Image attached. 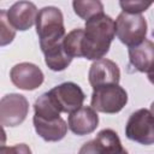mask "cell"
Here are the masks:
<instances>
[{"instance_id": "obj_9", "label": "cell", "mask_w": 154, "mask_h": 154, "mask_svg": "<svg viewBox=\"0 0 154 154\" xmlns=\"http://www.w3.org/2000/svg\"><path fill=\"white\" fill-rule=\"evenodd\" d=\"M88 79L93 89H97L105 85L119 84L120 70L113 60L103 58L91 64L88 73Z\"/></svg>"}, {"instance_id": "obj_4", "label": "cell", "mask_w": 154, "mask_h": 154, "mask_svg": "<svg viewBox=\"0 0 154 154\" xmlns=\"http://www.w3.org/2000/svg\"><path fill=\"white\" fill-rule=\"evenodd\" d=\"M90 102L96 112L114 114L120 112L128 103V93L119 84L100 87L93 89Z\"/></svg>"}, {"instance_id": "obj_16", "label": "cell", "mask_w": 154, "mask_h": 154, "mask_svg": "<svg viewBox=\"0 0 154 154\" xmlns=\"http://www.w3.org/2000/svg\"><path fill=\"white\" fill-rule=\"evenodd\" d=\"M72 7L75 13L85 22L99 13H103V5L101 1L97 0H75L72 2Z\"/></svg>"}, {"instance_id": "obj_8", "label": "cell", "mask_w": 154, "mask_h": 154, "mask_svg": "<svg viewBox=\"0 0 154 154\" xmlns=\"http://www.w3.org/2000/svg\"><path fill=\"white\" fill-rule=\"evenodd\" d=\"M10 78L13 85L22 90H35L45 79L42 70L32 63L16 64L10 71Z\"/></svg>"}, {"instance_id": "obj_20", "label": "cell", "mask_w": 154, "mask_h": 154, "mask_svg": "<svg viewBox=\"0 0 154 154\" xmlns=\"http://www.w3.org/2000/svg\"><path fill=\"white\" fill-rule=\"evenodd\" d=\"M0 154H32L31 149L25 143H18L13 146L2 144L0 148Z\"/></svg>"}, {"instance_id": "obj_6", "label": "cell", "mask_w": 154, "mask_h": 154, "mask_svg": "<svg viewBox=\"0 0 154 154\" xmlns=\"http://www.w3.org/2000/svg\"><path fill=\"white\" fill-rule=\"evenodd\" d=\"M61 113H72L83 106L85 94L73 82H64L47 91Z\"/></svg>"}, {"instance_id": "obj_1", "label": "cell", "mask_w": 154, "mask_h": 154, "mask_svg": "<svg viewBox=\"0 0 154 154\" xmlns=\"http://www.w3.org/2000/svg\"><path fill=\"white\" fill-rule=\"evenodd\" d=\"M116 36V22L105 12L85 22L82 40V58L100 60L108 53Z\"/></svg>"}, {"instance_id": "obj_18", "label": "cell", "mask_w": 154, "mask_h": 154, "mask_svg": "<svg viewBox=\"0 0 154 154\" xmlns=\"http://www.w3.org/2000/svg\"><path fill=\"white\" fill-rule=\"evenodd\" d=\"M16 36V29L7 19V11H0V46L4 47L13 41Z\"/></svg>"}, {"instance_id": "obj_2", "label": "cell", "mask_w": 154, "mask_h": 154, "mask_svg": "<svg viewBox=\"0 0 154 154\" xmlns=\"http://www.w3.org/2000/svg\"><path fill=\"white\" fill-rule=\"evenodd\" d=\"M36 34L42 53L63 45L65 34L64 16L55 6H46L38 11L36 18Z\"/></svg>"}, {"instance_id": "obj_5", "label": "cell", "mask_w": 154, "mask_h": 154, "mask_svg": "<svg viewBox=\"0 0 154 154\" xmlns=\"http://www.w3.org/2000/svg\"><path fill=\"white\" fill-rule=\"evenodd\" d=\"M125 135L140 144H154V116L152 112L146 108L135 111L126 122Z\"/></svg>"}, {"instance_id": "obj_21", "label": "cell", "mask_w": 154, "mask_h": 154, "mask_svg": "<svg viewBox=\"0 0 154 154\" xmlns=\"http://www.w3.org/2000/svg\"><path fill=\"white\" fill-rule=\"evenodd\" d=\"M78 154H97V153H96L95 141H94V140H91V141L85 142V143L79 148Z\"/></svg>"}, {"instance_id": "obj_13", "label": "cell", "mask_w": 154, "mask_h": 154, "mask_svg": "<svg viewBox=\"0 0 154 154\" xmlns=\"http://www.w3.org/2000/svg\"><path fill=\"white\" fill-rule=\"evenodd\" d=\"M36 134L47 142H57L65 137L67 132V123L60 117L57 119H41L32 118Z\"/></svg>"}, {"instance_id": "obj_11", "label": "cell", "mask_w": 154, "mask_h": 154, "mask_svg": "<svg viewBox=\"0 0 154 154\" xmlns=\"http://www.w3.org/2000/svg\"><path fill=\"white\" fill-rule=\"evenodd\" d=\"M67 125L77 136L89 135L95 131L99 125L97 112L90 106H82L79 109L69 114Z\"/></svg>"}, {"instance_id": "obj_7", "label": "cell", "mask_w": 154, "mask_h": 154, "mask_svg": "<svg viewBox=\"0 0 154 154\" xmlns=\"http://www.w3.org/2000/svg\"><path fill=\"white\" fill-rule=\"evenodd\" d=\"M29 112V101L22 94H6L0 100V124L6 126L20 125Z\"/></svg>"}, {"instance_id": "obj_10", "label": "cell", "mask_w": 154, "mask_h": 154, "mask_svg": "<svg viewBox=\"0 0 154 154\" xmlns=\"http://www.w3.org/2000/svg\"><path fill=\"white\" fill-rule=\"evenodd\" d=\"M38 10L35 4L30 1L14 2L7 10V19L11 25L19 31H25L36 24Z\"/></svg>"}, {"instance_id": "obj_3", "label": "cell", "mask_w": 154, "mask_h": 154, "mask_svg": "<svg viewBox=\"0 0 154 154\" xmlns=\"http://www.w3.org/2000/svg\"><path fill=\"white\" fill-rule=\"evenodd\" d=\"M114 22L117 37L129 48L137 46L146 40L147 20L142 14L120 12Z\"/></svg>"}, {"instance_id": "obj_15", "label": "cell", "mask_w": 154, "mask_h": 154, "mask_svg": "<svg viewBox=\"0 0 154 154\" xmlns=\"http://www.w3.org/2000/svg\"><path fill=\"white\" fill-rule=\"evenodd\" d=\"M45 63L52 71H64L72 61V58L65 52L64 46H59L52 51L43 53Z\"/></svg>"}, {"instance_id": "obj_22", "label": "cell", "mask_w": 154, "mask_h": 154, "mask_svg": "<svg viewBox=\"0 0 154 154\" xmlns=\"http://www.w3.org/2000/svg\"><path fill=\"white\" fill-rule=\"evenodd\" d=\"M148 79H149L150 83L154 84V71H152L150 73H148Z\"/></svg>"}, {"instance_id": "obj_19", "label": "cell", "mask_w": 154, "mask_h": 154, "mask_svg": "<svg viewBox=\"0 0 154 154\" xmlns=\"http://www.w3.org/2000/svg\"><path fill=\"white\" fill-rule=\"evenodd\" d=\"M123 12L125 13H131V14H141L142 12L147 11L150 6L152 2L150 1H140V0H135V1H120L119 2Z\"/></svg>"}, {"instance_id": "obj_12", "label": "cell", "mask_w": 154, "mask_h": 154, "mask_svg": "<svg viewBox=\"0 0 154 154\" xmlns=\"http://www.w3.org/2000/svg\"><path fill=\"white\" fill-rule=\"evenodd\" d=\"M130 64L140 72L150 73L154 71V42L144 40L142 43L129 48Z\"/></svg>"}, {"instance_id": "obj_23", "label": "cell", "mask_w": 154, "mask_h": 154, "mask_svg": "<svg viewBox=\"0 0 154 154\" xmlns=\"http://www.w3.org/2000/svg\"><path fill=\"white\" fill-rule=\"evenodd\" d=\"M149 111H150V112H152V114L154 116V101L150 103V108H149Z\"/></svg>"}, {"instance_id": "obj_17", "label": "cell", "mask_w": 154, "mask_h": 154, "mask_svg": "<svg viewBox=\"0 0 154 154\" xmlns=\"http://www.w3.org/2000/svg\"><path fill=\"white\" fill-rule=\"evenodd\" d=\"M82 40H83V29L77 28L66 34L63 46L65 52L73 58H82Z\"/></svg>"}, {"instance_id": "obj_14", "label": "cell", "mask_w": 154, "mask_h": 154, "mask_svg": "<svg viewBox=\"0 0 154 154\" xmlns=\"http://www.w3.org/2000/svg\"><path fill=\"white\" fill-rule=\"evenodd\" d=\"M97 154H129L122 146L120 138L112 129L101 130L94 138Z\"/></svg>"}]
</instances>
